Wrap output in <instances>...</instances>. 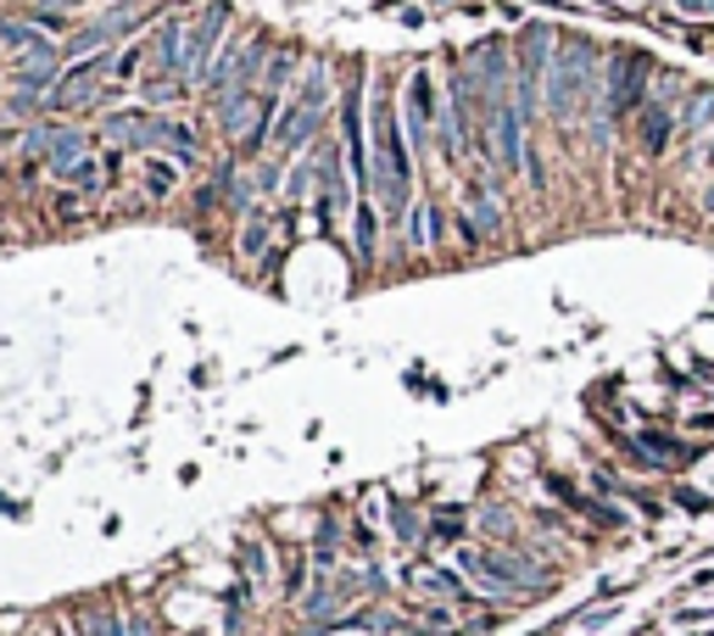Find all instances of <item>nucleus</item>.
<instances>
[{
  "mask_svg": "<svg viewBox=\"0 0 714 636\" xmlns=\"http://www.w3.org/2000/svg\"><path fill=\"white\" fill-rule=\"evenodd\" d=\"M714 586V564H703V569H692V580H686V592H708Z\"/></svg>",
  "mask_w": 714,
  "mask_h": 636,
  "instance_id": "obj_19",
  "label": "nucleus"
},
{
  "mask_svg": "<svg viewBox=\"0 0 714 636\" xmlns=\"http://www.w3.org/2000/svg\"><path fill=\"white\" fill-rule=\"evenodd\" d=\"M324 129V85H313L307 79V90H301V101L285 112V123H279V135H274V146L279 151H296L307 135H318Z\"/></svg>",
  "mask_w": 714,
  "mask_h": 636,
  "instance_id": "obj_6",
  "label": "nucleus"
},
{
  "mask_svg": "<svg viewBox=\"0 0 714 636\" xmlns=\"http://www.w3.org/2000/svg\"><path fill=\"white\" fill-rule=\"evenodd\" d=\"M697 162H703V168H708V173H714V129H708V140H703V146H697Z\"/></svg>",
  "mask_w": 714,
  "mask_h": 636,
  "instance_id": "obj_21",
  "label": "nucleus"
},
{
  "mask_svg": "<svg viewBox=\"0 0 714 636\" xmlns=\"http://www.w3.org/2000/svg\"><path fill=\"white\" fill-rule=\"evenodd\" d=\"M708 179H714V173H708ZM703 212H708V218H714V185H708V190H703Z\"/></svg>",
  "mask_w": 714,
  "mask_h": 636,
  "instance_id": "obj_22",
  "label": "nucleus"
},
{
  "mask_svg": "<svg viewBox=\"0 0 714 636\" xmlns=\"http://www.w3.org/2000/svg\"><path fill=\"white\" fill-rule=\"evenodd\" d=\"M68 179H73L79 190H101V168H96V162H73V168H68Z\"/></svg>",
  "mask_w": 714,
  "mask_h": 636,
  "instance_id": "obj_17",
  "label": "nucleus"
},
{
  "mask_svg": "<svg viewBox=\"0 0 714 636\" xmlns=\"http://www.w3.org/2000/svg\"><path fill=\"white\" fill-rule=\"evenodd\" d=\"M351 218H357V251L375 257V212H369L364 201H357V212H351Z\"/></svg>",
  "mask_w": 714,
  "mask_h": 636,
  "instance_id": "obj_14",
  "label": "nucleus"
},
{
  "mask_svg": "<svg viewBox=\"0 0 714 636\" xmlns=\"http://www.w3.org/2000/svg\"><path fill=\"white\" fill-rule=\"evenodd\" d=\"M708 129H714V90L692 85V96L675 107V140L692 146V140H708Z\"/></svg>",
  "mask_w": 714,
  "mask_h": 636,
  "instance_id": "obj_9",
  "label": "nucleus"
},
{
  "mask_svg": "<svg viewBox=\"0 0 714 636\" xmlns=\"http://www.w3.org/2000/svg\"><path fill=\"white\" fill-rule=\"evenodd\" d=\"M670 503H675L681 514H692V519L714 514V497H703V491H686V486H670Z\"/></svg>",
  "mask_w": 714,
  "mask_h": 636,
  "instance_id": "obj_12",
  "label": "nucleus"
},
{
  "mask_svg": "<svg viewBox=\"0 0 714 636\" xmlns=\"http://www.w3.org/2000/svg\"><path fill=\"white\" fill-rule=\"evenodd\" d=\"M631 135H636V151L658 162V157L675 146V107H664V101H647V107L631 118Z\"/></svg>",
  "mask_w": 714,
  "mask_h": 636,
  "instance_id": "obj_7",
  "label": "nucleus"
},
{
  "mask_svg": "<svg viewBox=\"0 0 714 636\" xmlns=\"http://www.w3.org/2000/svg\"><path fill=\"white\" fill-rule=\"evenodd\" d=\"M391 525H397V536H403V541H419V536H425V530H419V514H414V508H403V503L391 508Z\"/></svg>",
  "mask_w": 714,
  "mask_h": 636,
  "instance_id": "obj_16",
  "label": "nucleus"
},
{
  "mask_svg": "<svg viewBox=\"0 0 714 636\" xmlns=\"http://www.w3.org/2000/svg\"><path fill=\"white\" fill-rule=\"evenodd\" d=\"M686 18H714V0H681Z\"/></svg>",
  "mask_w": 714,
  "mask_h": 636,
  "instance_id": "obj_20",
  "label": "nucleus"
},
{
  "mask_svg": "<svg viewBox=\"0 0 714 636\" xmlns=\"http://www.w3.org/2000/svg\"><path fill=\"white\" fill-rule=\"evenodd\" d=\"M603 101V68H597V51L586 40H564L553 51V68H547V112L558 123H575L581 107Z\"/></svg>",
  "mask_w": 714,
  "mask_h": 636,
  "instance_id": "obj_1",
  "label": "nucleus"
},
{
  "mask_svg": "<svg viewBox=\"0 0 714 636\" xmlns=\"http://www.w3.org/2000/svg\"><path fill=\"white\" fill-rule=\"evenodd\" d=\"M430 536H442V541H458V536H464V508H442V514L430 519Z\"/></svg>",
  "mask_w": 714,
  "mask_h": 636,
  "instance_id": "obj_13",
  "label": "nucleus"
},
{
  "mask_svg": "<svg viewBox=\"0 0 714 636\" xmlns=\"http://www.w3.org/2000/svg\"><path fill=\"white\" fill-rule=\"evenodd\" d=\"M96 85H101V62H96V68H79V73L68 79V90H57V107H62V112L90 107V101H96Z\"/></svg>",
  "mask_w": 714,
  "mask_h": 636,
  "instance_id": "obj_11",
  "label": "nucleus"
},
{
  "mask_svg": "<svg viewBox=\"0 0 714 636\" xmlns=\"http://www.w3.org/2000/svg\"><path fill=\"white\" fill-rule=\"evenodd\" d=\"M430 129H436V79L414 73V90H408V135H414V146H430Z\"/></svg>",
  "mask_w": 714,
  "mask_h": 636,
  "instance_id": "obj_10",
  "label": "nucleus"
},
{
  "mask_svg": "<svg viewBox=\"0 0 714 636\" xmlns=\"http://www.w3.org/2000/svg\"><path fill=\"white\" fill-rule=\"evenodd\" d=\"M268 112H274V101H262V96H229V101H218V123H224V135L229 140H251L262 123H268Z\"/></svg>",
  "mask_w": 714,
  "mask_h": 636,
  "instance_id": "obj_8",
  "label": "nucleus"
},
{
  "mask_svg": "<svg viewBox=\"0 0 714 636\" xmlns=\"http://www.w3.org/2000/svg\"><path fill=\"white\" fill-rule=\"evenodd\" d=\"M146 190H151V196H168V190H173V168L151 157V162H146Z\"/></svg>",
  "mask_w": 714,
  "mask_h": 636,
  "instance_id": "obj_15",
  "label": "nucleus"
},
{
  "mask_svg": "<svg viewBox=\"0 0 714 636\" xmlns=\"http://www.w3.org/2000/svg\"><path fill=\"white\" fill-rule=\"evenodd\" d=\"M375 185L386 196V212L403 218V207H408V151H403V129H397L391 96L375 101Z\"/></svg>",
  "mask_w": 714,
  "mask_h": 636,
  "instance_id": "obj_2",
  "label": "nucleus"
},
{
  "mask_svg": "<svg viewBox=\"0 0 714 636\" xmlns=\"http://www.w3.org/2000/svg\"><path fill=\"white\" fill-rule=\"evenodd\" d=\"M681 430H686V436H714V414H686Z\"/></svg>",
  "mask_w": 714,
  "mask_h": 636,
  "instance_id": "obj_18",
  "label": "nucleus"
},
{
  "mask_svg": "<svg viewBox=\"0 0 714 636\" xmlns=\"http://www.w3.org/2000/svg\"><path fill=\"white\" fill-rule=\"evenodd\" d=\"M658 68H653V57H642V51H614L608 57V68H603V118L608 123H631L642 107H647V79H653Z\"/></svg>",
  "mask_w": 714,
  "mask_h": 636,
  "instance_id": "obj_3",
  "label": "nucleus"
},
{
  "mask_svg": "<svg viewBox=\"0 0 714 636\" xmlns=\"http://www.w3.org/2000/svg\"><path fill=\"white\" fill-rule=\"evenodd\" d=\"M85 146H90L85 129H68V123H34V129H29V151H40L57 173H68V168L85 157Z\"/></svg>",
  "mask_w": 714,
  "mask_h": 636,
  "instance_id": "obj_5",
  "label": "nucleus"
},
{
  "mask_svg": "<svg viewBox=\"0 0 714 636\" xmlns=\"http://www.w3.org/2000/svg\"><path fill=\"white\" fill-rule=\"evenodd\" d=\"M107 129H112V140H123V146H135V151H173V157L196 162V135H190L185 123H173V118H151V112H118Z\"/></svg>",
  "mask_w": 714,
  "mask_h": 636,
  "instance_id": "obj_4",
  "label": "nucleus"
}]
</instances>
